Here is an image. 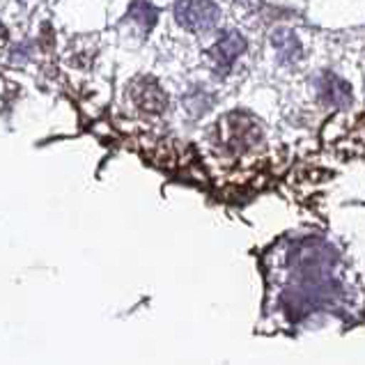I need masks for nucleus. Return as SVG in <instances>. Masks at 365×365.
Masks as SVG:
<instances>
[{"mask_svg": "<svg viewBox=\"0 0 365 365\" xmlns=\"http://www.w3.org/2000/svg\"><path fill=\"white\" fill-rule=\"evenodd\" d=\"M274 46L278 48L280 58H283L285 62L301 58V44H299V39L289 33V30H280V33L274 35Z\"/></svg>", "mask_w": 365, "mask_h": 365, "instance_id": "nucleus-5", "label": "nucleus"}, {"mask_svg": "<svg viewBox=\"0 0 365 365\" xmlns=\"http://www.w3.org/2000/svg\"><path fill=\"white\" fill-rule=\"evenodd\" d=\"M175 16L191 33H210L221 21V12L212 0H180L175 7Z\"/></svg>", "mask_w": 365, "mask_h": 365, "instance_id": "nucleus-1", "label": "nucleus"}, {"mask_svg": "<svg viewBox=\"0 0 365 365\" xmlns=\"http://www.w3.org/2000/svg\"><path fill=\"white\" fill-rule=\"evenodd\" d=\"M319 97L324 99L331 106H349L351 103V88L345 81H340L338 76H324L319 81Z\"/></svg>", "mask_w": 365, "mask_h": 365, "instance_id": "nucleus-4", "label": "nucleus"}, {"mask_svg": "<svg viewBox=\"0 0 365 365\" xmlns=\"http://www.w3.org/2000/svg\"><path fill=\"white\" fill-rule=\"evenodd\" d=\"M129 16L131 21H135L138 26H143V30H152L154 24H156V9L150 5V3H143V0H135L129 9Z\"/></svg>", "mask_w": 365, "mask_h": 365, "instance_id": "nucleus-6", "label": "nucleus"}, {"mask_svg": "<svg viewBox=\"0 0 365 365\" xmlns=\"http://www.w3.org/2000/svg\"><path fill=\"white\" fill-rule=\"evenodd\" d=\"M244 48H246V39L232 30V33H227V35H223L221 39H218L216 44L210 48V53H207V56H210L212 65L225 74V71L235 65V60L244 53Z\"/></svg>", "mask_w": 365, "mask_h": 365, "instance_id": "nucleus-2", "label": "nucleus"}, {"mask_svg": "<svg viewBox=\"0 0 365 365\" xmlns=\"http://www.w3.org/2000/svg\"><path fill=\"white\" fill-rule=\"evenodd\" d=\"M131 99L133 103H138L143 110L150 113H161L168 103V97L165 92L159 88V83L152 78H138L131 86Z\"/></svg>", "mask_w": 365, "mask_h": 365, "instance_id": "nucleus-3", "label": "nucleus"}]
</instances>
